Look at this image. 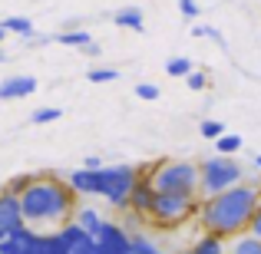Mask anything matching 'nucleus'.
I'll return each instance as SVG.
<instances>
[{
  "instance_id": "nucleus-38",
  "label": "nucleus",
  "mask_w": 261,
  "mask_h": 254,
  "mask_svg": "<svg viewBox=\"0 0 261 254\" xmlns=\"http://www.w3.org/2000/svg\"><path fill=\"white\" fill-rule=\"evenodd\" d=\"M182 254H192V251H182Z\"/></svg>"
},
{
  "instance_id": "nucleus-26",
  "label": "nucleus",
  "mask_w": 261,
  "mask_h": 254,
  "mask_svg": "<svg viewBox=\"0 0 261 254\" xmlns=\"http://www.w3.org/2000/svg\"><path fill=\"white\" fill-rule=\"evenodd\" d=\"M185 83H189V89H195V93H202V89L208 86V73H202V70H192L189 76H185Z\"/></svg>"
},
{
  "instance_id": "nucleus-21",
  "label": "nucleus",
  "mask_w": 261,
  "mask_h": 254,
  "mask_svg": "<svg viewBox=\"0 0 261 254\" xmlns=\"http://www.w3.org/2000/svg\"><path fill=\"white\" fill-rule=\"evenodd\" d=\"M60 116H63V109H57V106H40L37 112L30 116V122H33V126H46V122H57Z\"/></svg>"
},
{
  "instance_id": "nucleus-19",
  "label": "nucleus",
  "mask_w": 261,
  "mask_h": 254,
  "mask_svg": "<svg viewBox=\"0 0 261 254\" xmlns=\"http://www.w3.org/2000/svg\"><path fill=\"white\" fill-rule=\"evenodd\" d=\"M192 70H195V66H192V60H189V57H172V60L166 63V73H169L172 79H185Z\"/></svg>"
},
{
  "instance_id": "nucleus-24",
  "label": "nucleus",
  "mask_w": 261,
  "mask_h": 254,
  "mask_svg": "<svg viewBox=\"0 0 261 254\" xmlns=\"http://www.w3.org/2000/svg\"><path fill=\"white\" fill-rule=\"evenodd\" d=\"M129 254H166V251H159L146 235H133V251Z\"/></svg>"
},
{
  "instance_id": "nucleus-32",
  "label": "nucleus",
  "mask_w": 261,
  "mask_h": 254,
  "mask_svg": "<svg viewBox=\"0 0 261 254\" xmlns=\"http://www.w3.org/2000/svg\"><path fill=\"white\" fill-rule=\"evenodd\" d=\"M83 168H102V159H99V155H86Z\"/></svg>"
},
{
  "instance_id": "nucleus-33",
  "label": "nucleus",
  "mask_w": 261,
  "mask_h": 254,
  "mask_svg": "<svg viewBox=\"0 0 261 254\" xmlns=\"http://www.w3.org/2000/svg\"><path fill=\"white\" fill-rule=\"evenodd\" d=\"M192 37H208V26H205V23H195V26H192Z\"/></svg>"
},
{
  "instance_id": "nucleus-7",
  "label": "nucleus",
  "mask_w": 261,
  "mask_h": 254,
  "mask_svg": "<svg viewBox=\"0 0 261 254\" xmlns=\"http://www.w3.org/2000/svg\"><path fill=\"white\" fill-rule=\"evenodd\" d=\"M96 248H99V254H129L133 251V235L116 221H102L99 235H96Z\"/></svg>"
},
{
  "instance_id": "nucleus-36",
  "label": "nucleus",
  "mask_w": 261,
  "mask_h": 254,
  "mask_svg": "<svg viewBox=\"0 0 261 254\" xmlns=\"http://www.w3.org/2000/svg\"><path fill=\"white\" fill-rule=\"evenodd\" d=\"M4 60H7V53H4V50H0V63H4Z\"/></svg>"
},
{
  "instance_id": "nucleus-20",
  "label": "nucleus",
  "mask_w": 261,
  "mask_h": 254,
  "mask_svg": "<svg viewBox=\"0 0 261 254\" xmlns=\"http://www.w3.org/2000/svg\"><path fill=\"white\" fill-rule=\"evenodd\" d=\"M89 33L86 30H66V33H60L57 37V43H63V46H73V50H83V46L89 43Z\"/></svg>"
},
{
  "instance_id": "nucleus-3",
  "label": "nucleus",
  "mask_w": 261,
  "mask_h": 254,
  "mask_svg": "<svg viewBox=\"0 0 261 254\" xmlns=\"http://www.w3.org/2000/svg\"><path fill=\"white\" fill-rule=\"evenodd\" d=\"M149 182L155 191H169V195H198L202 188V168L189 159H166L159 165L149 168Z\"/></svg>"
},
{
  "instance_id": "nucleus-25",
  "label": "nucleus",
  "mask_w": 261,
  "mask_h": 254,
  "mask_svg": "<svg viewBox=\"0 0 261 254\" xmlns=\"http://www.w3.org/2000/svg\"><path fill=\"white\" fill-rule=\"evenodd\" d=\"M198 132H202L205 139L215 142V139H222V135H225V126H222V122H215V119H205V122H198Z\"/></svg>"
},
{
  "instance_id": "nucleus-18",
  "label": "nucleus",
  "mask_w": 261,
  "mask_h": 254,
  "mask_svg": "<svg viewBox=\"0 0 261 254\" xmlns=\"http://www.w3.org/2000/svg\"><path fill=\"white\" fill-rule=\"evenodd\" d=\"M0 26H4L7 33H20L23 40L33 37V23L27 17H4V20H0Z\"/></svg>"
},
{
  "instance_id": "nucleus-28",
  "label": "nucleus",
  "mask_w": 261,
  "mask_h": 254,
  "mask_svg": "<svg viewBox=\"0 0 261 254\" xmlns=\"http://www.w3.org/2000/svg\"><path fill=\"white\" fill-rule=\"evenodd\" d=\"M70 254H99V248H96V238L93 235L83 238L80 244H73V248H70Z\"/></svg>"
},
{
  "instance_id": "nucleus-13",
  "label": "nucleus",
  "mask_w": 261,
  "mask_h": 254,
  "mask_svg": "<svg viewBox=\"0 0 261 254\" xmlns=\"http://www.w3.org/2000/svg\"><path fill=\"white\" fill-rule=\"evenodd\" d=\"M113 23L122 26V30H136V33H139L142 26H146V20H142V10H139V7H122V10H116Z\"/></svg>"
},
{
  "instance_id": "nucleus-15",
  "label": "nucleus",
  "mask_w": 261,
  "mask_h": 254,
  "mask_svg": "<svg viewBox=\"0 0 261 254\" xmlns=\"http://www.w3.org/2000/svg\"><path fill=\"white\" fill-rule=\"evenodd\" d=\"M192 254H225V238L218 235H202L195 241V248H192Z\"/></svg>"
},
{
  "instance_id": "nucleus-35",
  "label": "nucleus",
  "mask_w": 261,
  "mask_h": 254,
  "mask_svg": "<svg viewBox=\"0 0 261 254\" xmlns=\"http://www.w3.org/2000/svg\"><path fill=\"white\" fill-rule=\"evenodd\" d=\"M4 37H7V30H4V26H0V43H4Z\"/></svg>"
},
{
  "instance_id": "nucleus-16",
  "label": "nucleus",
  "mask_w": 261,
  "mask_h": 254,
  "mask_svg": "<svg viewBox=\"0 0 261 254\" xmlns=\"http://www.w3.org/2000/svg\"><path fill=\"white\" fill-rule=\"evenodd\" d=\"M212 146H215V155H238L242 152V135H231V132H225L222 139H215L212 142Z\"/></svg>"
},
{
  "instance_id": "nucleus-2",
  "label": "nucleus",
  "mask_w": 261,
  "mask_h": 254,
  "mask_svg": "<svg viewBox=\"0 0 261 254\" xmlns=\"http://www.w3.org/2000/svg\"><path fill=\"white\" fill-rule=\"evenodd\" d=\"M76 191L70 182L57 175H37V182L20 195V208H23L27 224H66L76 215Z\"/></svg>"
},
{
  "instance_id": "nucleus-9",
  "label": "nucleus",
  "mask_w": 261,
  "mask_h": 254,
  "mask_svg": "<svg viewBox=\"0 0 261 254\" xmlns=\"http://www.w3.org/2000/svg\"><path fill=\"white\" fill-rule=\"evenodd\" d=\"M152 202H155V188H152V182H149V175H142L139 185L133 188V198H129V215L149 218V211H152Z\"/></svg>"
},
{
  "instance_id": "nucleus-23",
  "label": "nucleus",
  "mask_w": 261,
  "mask_h": 254,
  "mask_svg": "<svg viewBox=\"0 0 261 254\" xmlns=\"http://www.w3.org/2000/svg\"><path fill=\"white\" fill-rule=\"evenodd\" d=\"M86 79H89V83H113V79H119V70H113V66H99V70H89Z\"/></svg>"
},
{
  "instance_id": "nucleus-6",
  "label": "nucleus",
  "mask_w": 261,
  "mask_h": 254,
  "mask_svg": "<svg viewBox=\"0 0 261 254\" xmlns=\"http://www.w3.org/2000/svg\"><path fill=\"white\" fill-rule=\"evenodd\" d=\"M202 208L198 195H169V191H155V202H152V211L149 218L155 221V228H178L185 224L195 211Z\"/></svg>"
},
{
  "instance_id": "nucleus-27",
  "label": "nucleus",
  "mask_w": 261,
  "mask_h": 254,
  "mask_svg": "<svg viewBox=\"0 0 261 254\" xmlns=\"http://www.w3.org/2000/svg\"><path fill=\"white\" fill-rule=\"evenodd\" d=\"M133 96H139V99H146V102H155L159 99V86H152V83H139L133 89Z\"/></svg>"
},
{
  "instance_id": "nucleus-1",
  "label": "nucleus",
  "mask_w": 261,
  "mask_h": 254,
  "mask_svg": "<svg viewBox=\"0 0 261 254\" xmlns=\"http://www.w3.org/2000/svg\"><path fill=\"white\" fill-rule=\"evenodd\" d=\"M261 202V175L258 178H245L242 185L222 191V195L202 198V208H198V218H202L205 235H218V238H235L242 231H248L251 218L258 211Z\"/></svg>"
},
{
  "instance_id": "nucleus-22",
  "label": "nucleus",
  "mask_w": 261,
  "mask_h": 254,
  "mask_svg": "<svg viewBox=\"0 0 261 254\" xmlns=\"http://www.w3.org/2000/svg\"><path fill=\"white\" fill-rule=\"evenodd\" d=\"M33 182H37V175H13L10 182L4 185V191H10V195H17V198H20V195H23V191L30 188Z\"/></svg>"
},
{
  "instance_id": "nucleus-31",
  "label": "nucleus",
  "mask_w": 261,
  "mask_h": 254,
  "mask_svg": "<svg viewBox=\"0 0 261 254\" xmlns=\"http://www.w3.org/2000/svg\"><path fill=\"white\" fill-rule=\"evenodd\" d=\"M80 53H86V57H99V53H102V46L96 43V40H89V43H86V46H83Z\"/></svg>"
},
{
  "instance_id": "nucleus-29",
  "label": "nucleus",
  "mask_w": 261,
  "mask_h": 254,
  "mask_svg": "<svg viewBox=\"0 0 261 254\" xmlns=\"http://www.w3.org/2000/svg\"><path fill=\"white\" fill-rule=\"evenodd\" d=\"M178 13H182L185 20H195L198 13H202V7H198L195 0H178Z\"/></svg>"
},
{
  "instance_id": "nucleus-8",
  "label": "nucleus",
  "mask_w": 261,
  "mask_h": 254,
  "mask_svg": "<svg viewBox=\"0 0 261 254\" xmlns=\"http://www.w3.org/2000/svg\"><path fill=\"white\" fill-rule=\"evenodd\" d=\"M23 208H20V198L10 191H0V235H13L17 228H23Z\"/></svg>"
},
{
  "instance_id": "nucleus-5",
  "label": "nucleus",
  "mask_w": 261,
  "mask_h": 254,
  "mask_svg": "<svg viewBox=\"0 0 261 254\" xmlns=\"http://www.w3.org/2000/svg\"><path fill=\"white\" fill-rule=\"evenodd\" d=\"M99 198H106L113 208H129V198H133V188L139 185L142 168L133 165H102L99 168Z\"/></svg>"
},
{
  "instance_id": "nucleus-17",
  "label": "nucleus",
  "mask_w": 261,
  "mask_h": 254,
  "mask_svg": "<svg viewBox=\"0 0 261 254\" xmlns=\"http://www.w3.org/2000/svg\"><path fill=\"white\" fill-rule=\"evenodd\" d=\"M40 254H70V244L60 238V231H50V235H43V241H40Z\"/></svg>"
},
{
  "instance_id": "nucleus-34",
  "label": "nucleus",
  "mask_w": 261,
  "mask_h": 254,
  "mask_svg": "<svg viewBox=\"0 0 261 254\" xmlns=\"http://www.w3.org/2000/svg\"><path fill=\"white\" fill-rule=\"evenodd\" d=\"M255 165H258V172H261V155H255Z\"/></svg>"
},
{
  "instance_id": "nucleus-11",
  "label": "nucleus",
  "mask_w": 261,
  "mask_h": 254,
  "mask_svg": "<svg viewBox=\"0 0 261 254\" xmlns=\"http://www.w3.org/2000/svg\"><path fill=\"white\" fill-rule=\"evenodd\" d=\"M66 182H70V188L76 195H99L102 178H99V168H76V172H70Z\"/></svg>"
},
{
  "instance_id": "nucleus-12",
  "label": "nucleus",
  "mask_w": 261,
  "mask_h": 254,
  "mask_svg": "<svg viewBox=\"0 0 261 254\" xmlns=\"http://www.w3.org/2000/svg\"><path fill=\"white\" fill-rule=\"evenodd\" d=\"M225 251L228 254H261V238H255L251 231H242V235L225 241Z\"/></svg>"
},
{
  "instance_id": "nucleus-10",
  "label": "nucleus",
  "mask_w": 261,
  "mask_h": 254,
  "mask_svg": "<svg viewBox=\"0 0 261 254\" xmlns=\"http://www.w3.org/2000/svg\"><path fill=\"white\" fill-rule=\"evenodd\" d=\"M37 93V79L33 76H7L0 79V99L10 102V99H27V96Z\"/></svg>"
},
{
  "instance_id": "nucleus-4",
  "label": "nucleus",
  "mask_w": 261,
  "mask_h": 254,
  "mask_svg": "<svg viewBox=\"0 0 261 254\" xmlns=\"http://www.w3.org/2000/svg\"><path fill=\"white\" fill-rule=\"evenodd\" d=\"M198 168H202V188H198L202 198L222 195V191H228V188L245 182V168L235 155H208Z\"/></svg>"
},
{
  "instance_id": "nucleus-14",
  "label": "nucleus",
  "mask_w": 261,
  "mask_h": 254,
  "mask_svg": "<svg viewBox=\"0 0 261 254\" xmlns=\"http://www.w3.org/2000/svg\"><path fill=\"white\" fill-rule=\"evenodd\" d=\"M73 221H76V224H80L83 231H89L93 238L99 235V228H102V215H99L96 208H80L76 215H73Z\"/></svg>"
},
{
  "instance_id": "nucleus-37",
  "label": "nucleus",
  "mask_w": 261,
  "mask_h": 254,
  "mask_svg": "<svg viewBox=\"0 0 261 254\" xmlns=\"http://www.w3.org/2000/svg\"><path fill=\"white\" fill-rule=\"evenodd\" d=\"M4 238H7V235H0V241H4Z\"/></svg>"
},
{
  "instance_id": "nucleus-30",
  "label": "nucleus",
  "mask_w": 261,
  "mask_h": 254,
  "mask_svg": "<svg viewBox=\"0 0 261 254\" xmlns=\"http://www.w3.org/2000/svg\"><path fill=\"white\" fill-rule=\"evenodd\" d=\"M248 231H251V235H255V238H261V202H258V211H255V218H251Z\"/></svg>"
}]
</instances>
